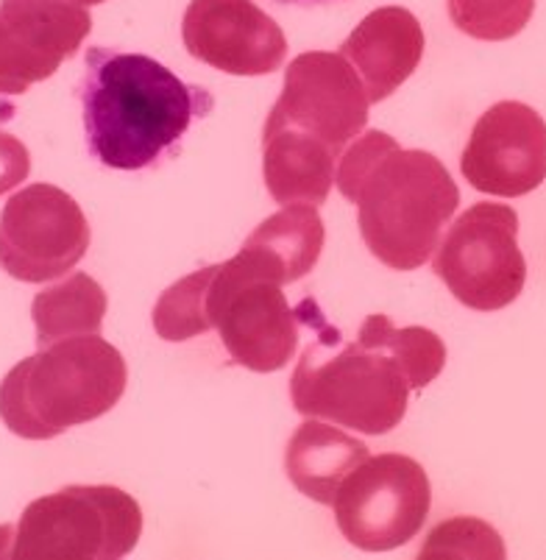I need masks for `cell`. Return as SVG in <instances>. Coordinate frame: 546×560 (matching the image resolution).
<instances>
[{
  "instance_id": "cell-17",
  "label": "cell",
  "mask_w": 546,
  "mask_h": 560,
  "mask_svg": "<svg viewBox=\"0 0 546 560\" xmlns=\"http://www.w3.org/2000/svg\"><path fill=\"white\" fill-rule=\"evenodd\" d=\"M369 457V446L338 424L307 419L290 438L284 471L295 491L318 505H332L351 468Z\"/></svg>"
},
{
  "instance_id": "cell-11",
  "label": "cell",
  "mask_w": 546,
  "mask_h": 560,
  "mask_svg": "<svg viewBox=\"0 0 546 560\" xmlns=\"http://www.w3.org/2000/svg\"><path fill=\"white\" fill-rule=\"evenodd\" d=\"M461 173L485 196L519 198L546 179V120L527 104L499 101L474 124Z\"/></svg>"
},
{
  "instance_id": "cell-13",
  "label": "cell",
  "mask_w": 546,
  "mask_h": 560,
  "mask_svg": "<svg viewBox=\"0 0 546 560\" xmlns=\"http://www.w3.org/2000/svg\"><path fill=\"white\" fill-rule=\"evenodd\" d=\"M182 39L193 59L229 75H268L288 56L284 32L254 0H193Z\"/></svg>"
},
{
  "instance_id": "cell-20",
  "label": "cell",
  "mask_w": 546,
  "mask_h": 560,
  "mask_svg": "<svg viewBox=\"0 0 546 560\" xmlns=\"http://www.w3.org/2000/svg\"><path fill=\"white\" fill-rule=\"evenodd\" d=\"M449 18L463 34L483 43H504L524 32L535 0H446Z\"/></svg>"
},
{
  "instance_id": "cell-3",
  "label": "cell",
  "mask_w": 546,
  "mask_h": 560,
  "mask_svg": "<svg viewBox=\"0 0 546 560\" xmlns=\"http://www.w3.org/2000/svg\"><path fill=\"white\" fill-rule=\"evenodd\" d=\"M124 354L101 335L43 346L0 382V419L25 441H50L112 410L126 394Z\"/></svg>"
},
{
  "instance_id": "cell-2",
  "label": "cell",
  "mask_w": 546,
  "mask_h": 560,
  "mask_svg": "<svg viewBox=\"0 0 546 560\" xmlns=\"http://www.w3.org/2000/svg\"><path fill=\"white\" fill-rule=\"evenodd\" d=\"M335 185L357 203L362 243L391 271L430 262L461 190L430 151H405L385 131H362L340 154Z\"/></svg>"
},
{
  "instance_id": "cell-7",
  "label": "cell",
  "mask_w": 546,
  "mask_h": 560,
  "mask_svg": "<svg viewBox=\"0 0 546 560\" xmlns=\"http://www.w3.org/2000/svg\"><path fill=\"white\" fill-rule=\"evenodd\" d=\"M432 271L463 307L497 313L513 304L527 282L519 215L508 203H474L438 243Z\"/></svg>"
},
{
  "instance_id": "cell-24",
  "label": "cell",
  "mask_w": 546,
  "mask_h": 560,
  "mask_svg": "<svg viewBox=\"0 0 546 560\" xmlns=\"http://www.w3.org/2000/svg\"><path fill=\"white\" fill-rule=\"evenodd\" d=\"M70 3H79V7H98V3H106V0H70Z\"/></svg>"
},
{
  "instance_id": "cell-14",
  "label": "cell",
  "mask_w": 546,
  "mask_h": 560,
  "mask_svg": "<svg viewBox=\"0 0 546 560\" xmlns=\"http://www.w3.org/2000/svg\"><path fill=\"white\" fill-rule=\"evenodd\" d=\"M423 45L427 39L416 14L402 7H382L357 23L338 54L360 75L371 104H380L416 73Z\"/></svg>"
},
{
  "instance_id": "cell-8",
  "label": "cell",
  "mask_w": 546,
  "mask_h": 560,
  "mask_svg": "<svg viewBox=\"0 0 546 560\" xmlns=\"http://www.w3.org/2000/svg\"><path fill=\"white\" fill-rule=\"evenodd\" d=\"M430 505V477L421 463L396 452L357 463L332 502L338 529L362 552H387L416 538Z\"/></svg>"
},
{
  "instance_id": "cell-15",
  "label": "cell",
  "mask_w": 546,
  "mask_h": 560,
  "mask_svg": "<svg viewBox=\"0 0 546 560\" xmlns=\"http://www.w3.org/2000/svg\"><path fill=\"white\" fill-rule=\"evenodd\" d=\"M340 154L301 135L293 126L265 120L263 129V176L270 198L282 207L288 203H321L329 198L335 185Z\"/></svg>"
},
{
  "instance_id": "cell-4",
  "label": "cell",
  "mask_w": 546,
  "mask_h": 560,
  "mask_svg": "<svg viewBox=\"0 0 546 560\" xmlns=\"http://www.w3.org/2000/svg\"><path fill=\"white\" fill-rule=\"evenodd\" d=\"M313 343L301 351L290 380V401L307 419L329 421L362 435L399 427L410 405V380L380 346L344 340L315 310Z\"/></svg>"
},
{
  "instance_id": "cell-9",
  "label": "cell",
  "mask_w": 546,
  "mask_h": 560,
  "mask_svg": "<svg viewBox=\"0 0 546 560\" xmlns=\"http://www.w3.org/2000/svg\"><path fill=\"white\" fill-rule=\"evenodd\" d=\"M90 248V223L73 196L54 185H28L0 212V268L39 284L70 273Z\"/></svg>"
},
{
  "instance_id": "cell-1",
  "label": "cell",
  "mask_w": 546,
  "mask_h": 560,
  "mask_svg": "<svg viewBox=\"0 0 546 560\" xmlns=\"http://www.w3.org/2000/svg\"><path fill=\"white\" fill-rule=\"evenodd\" d=\"M86 149L115 171H146L178 154L193 120L216 106L209 90L178 79L146 54L95 48L79 84Z\"/></svg>"
},
{
  "instance_id": "cell-12",
  "label": "cell",
  "mask_w": 546,
  "mask_h": 560,
  "mask_svg": "<svg viewBox=\"0 0 546 560\" xmlns=\"http://www.w3.org/2000/svg\"><path fill=\"white\" fill-rule=\"evenodd\" d=\"M93 18L70 0H0V95L50 79L90 37Z\"/></svg>"
},
{
  "instance_id": "cell-21",
  "label": "cell",
  "mask_w": 546,
  "mask_h": 560,
  "mask_svg": "<svg viewBox=\"0 0 546 560\" xmlns=\"http://www.w3.org/2000/svg\"><path fill=\"white\" fill-rule=\"evenodd\" d=\"M430 555H463V558H504L502 538L491 524L479 518H452L432 529L421 549V558Z\"/></svg>"
},
{
  "instance_id": "cell-5",
  "label": "cell",
  "mask_w": 546,
  "mask_h": 560,
  "mask_svg": "<svg viewBox=\"0 0 546 560\" xmlns=\"http://www.w3.org/2000/svg\"><path fill=\"white\" fill-rule=\"evenodd\" d=\"M142 533L135 497L115 486H70L25 508L14 527H3L7 558H126Z\"/></svg>"
},
{
  "instance_id": "cell-22",
  "label": "cell",
  "mask_w": 546,
  "mask_h": 560,
  "mask_svg": "<svg viewBox=\"0 0 546 560\" xmlns=\"http://www.w3.org/2000/svg\"><path fill=\"white\" fill-rule=\"evenodd\" d=\"M32 173V154L18 137L0 131V196L23 185Z\"/></svg>"
},
{
  "instance_id": "cell-10",
  "label": "cell",
  "mask_w": 546,
  "mask_h": 560,
  "mask_svg": "<svg viewBox=\"0 0 546 560\" xmlns=\"http://www.w3.org/2000/svg\"><path fill=\"white\" fill-rule=\"evenodd\" d=\"M369 106V93L344 56L307 50L284 70L282 95L268 117L344 154L365 131Z\"/></svg>"
},
{
  "instance_id": "cell-6",
  "label": "cell",
  "mask_w": 546,
  "mask_h": 560,
  "mask_svg": "<svg viewBox=\"0 0 546 560\" xmlns=\"http://www.w3.org/2000/svg\"><path fill=\"white\" fill-rule=\"evenodd\" d=\"M209 329H218L232 363L270 374L293 360L299 346V313L288 304L282 284L254 271L243 254L209 265Z\"/></svg>"
},
{
  "instance_id": "cell-18",
  "label": "cell",
  "mask_w": 546,
  "mask_h": 560,
  "mask_svg": "<svg viewBox=\"0 0 546 560\" xmlns=\"http://www.w3.org/2000/svg\"><path fill=\"white\" fill-rule=\"evenodd\" d=\"M37 343H56L81 335H101L106 315V293L93 277L73 273L65 282L50 284L34 296L32 304Z\"/></svg>"
},
{
  "instance_id": "cell-19",
  "label": "cell",
  "mask_w": 546,
  "mask_h": 560,
  "mask_svg": "<svg viewBox=\"0 0 546 560\" xmlns=\"http://www.w3.org/2000/svg\"><path fill=\"white\" fill-rule=\"evenodd\" d=\"M357 340L365 346H380L391 354L410 380L413 390L427 388L446 365V346L435 332L423 327L396 329L387 315H369L357 332Z\"/></svg>"
},
{
  "instance_id": "cell-23",
  "label": "cell",
  "mask_w": 546,
  "mask_h": 560,
  "mask_svg": "<svg viewBox=\"0 0 546 560\" xmlns=\"http://www.w3.org/2000/svg\"><path fill=\"white\" fill-rule=\"evenodd\" d=\"M282 7H301V9H315V7H332V3H344V0H277Z\"/></svg>"
},
{
  "instance_id": "cell-16",
  "label": "cell",
  "mask_w": 546,
  "mask_h": 560,
  "mask_svg": "<svg viewBox=\"0 0 546 560\" xmlns=\"http://www.w3.org/2000/svg\"><path fill=\"white\" fill-rule=\"evenodd\" d=\"M324 248V221L313 203H288L265 218L240 254L268 282L293 284L315 268Z\"/></svg>"
}]
</instances>
